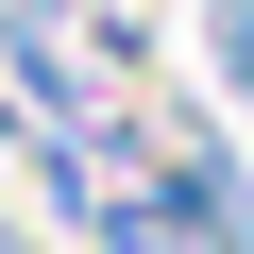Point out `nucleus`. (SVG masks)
<instances>
[{"mask_svg": "<svg viewBox=\"0 0 254 254\" xmlns=\"http://www.w3.org/2000/svg\"><path fill=\"white\" fill-rule=\"evenodd\" d=\"M203 34H220V68H237V102H254V0H203Z\"/></svg>", "mask_w": 254, "mask_h": 254, "instance_id": "nucleus-1", "label": "nucleus"}]
</instances>
